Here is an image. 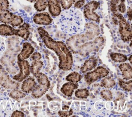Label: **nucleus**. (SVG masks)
Segmentation results:
<instances>
[{"label":"nucleus","mask_w":132,"mask_h":117,"mask_svg":"<svg viewBox=\"0 0 132 117\" xmlns=\"http://www.w3.org/2000/svg\"><path fill=\"white\" fill-rule=\"evenodd\" d=\"M97 64V59L94 56H92L87 59L80 68V71L83 73L95 69Z\"/></svg>","instance_id":"nucleus-14"},{"label":"nucleus","mask_w":132,"mask_h":117,"mask_svg":"<svg viewBox=\"0 0 132 117\" xmlns=\"http://www.w3.org/2000/svg\"><path fill=\"white\" fill-rule=\"evenodd\" d=\"M78 85L77 83L68 82L64 83L60 89V91L64 95L70 97L72 95L74 90L77 89Z\"/></svg>","instance_id":"nucleus-15"},{"label":"nucleus","mask_w":132,"mask_h":117,"mask_svg":"<svg viewBox=\"0 0 132 117\" xmlns=\"http://www.w3.org/2000/svg\"><path fill=\"white\" fill-rule=\"evenodd\" d=\"M82 78V76L76 72H73L68 74L65 78V80L68 81L73 82V83H77Z\"/></svg>","instance_id":"nucleus-24"},{"label":"nucleus","mask_w":132,"mask_h":117,"mask_svg":"<svg viewBox=\"0 0 132 117\" xmlns=\"http://www.w3.org/2000/svg\"><path fill=\"white\" fill-rule=\"evenodd\" d=\"M9 3L8 0H0V11L8 10Z\"/></svg>","instance_id":"nucleus-32"},{"label":"nucleus","mask_w":132,"mask_h":117,"mask_svg":"<svg viewBox=\"0 0 132 117\" xmlns=\"http://www.w3.org/2000/svg\"><path fill=\"white\" fill-rule=\"evenodd\" d=\"M76 1L77 0H60V3L62 8L67 10L69 9Z\"/></svg>","instance_id":"nucleus-30"},{"label":"nucleus","mask_w":132,"mask_h":117,"mask_svg":"<svg viewBox=\"0 0 132 117\" xmlns=\"http://www.w3.org/2000/svg\"><path fill=\"white\" fill-rule=\"evenodd\" d=\"M0 90H1V88H0Z\"/></svg>","instance_id":"nucleus-41"},{"label":"nucleus","mask_w":132,"mask_h":117,"mask_svg":"<svg viewBox=\"0 0 132 117\" xmlns=\"http://www.w3.org/2000/svg\"><path fill=\"white\" fill-rule=\"evenodd\" d=\"M0 85L6 89H15L19 86V83L12 80L6 70L0 64Z\"/></svg>","instance_id":"nucleus-11"},{"label":"nucleus","mask_w":132,"mask_h":117,"mask_svg":"<svg viewBox=\"0 0 132 117\" xmlns=\"http://www.w3.org/2000/svg\"><path fill=\"white\" fill-rule=\"evenodd\" d=\"M11 116H12V117H18V116L23 117V116H25V114L23 112H22L21 111L15 110V111L13 112Z\"/></svg>","instance_id":"nucleus-36"},{"label":"nucleus","mask_w":132,"mask_h":117,"mask_svg":"<svg viewBox=\"0 0 132 117\" xmlns=\"http://www.w3.org/2000/svg\"><path fill=\"white\" fill-rule=\"evenodd\" d=\"M27 1L29 2H31V3H34V2H35L37 1V0H27Z\"/></svg>","instance_id":"nucleus-40"},{"label":"nucleus","mask_w":132,"mask_h":117,"mask_svg":"<svg viewBox=\"0 0 132 117\" xmlns=\"http://www.w3.org/2000/svg\"><path fill=\"white\" fill-rule=\"evenodd\" d=\"M119 68L122 72V75L125 80H129L132 78V67L128 63H122L119 65Z\"/></svg>","instance_id":"nucleus-16"},{"label":"nucleus","mask_w":132,"mask_h":117,"mask_svg":"<svg viewBox=\"0 0 132 117\" xmlns=\"http://www.w3.org/2000/svg\"><path fill=\"white\" fill-rule=\"evenodd\" d=\"M36 85L35 78L33 77H28L23 80L21 88L25 93H29L32 92Z\"/></svg>","instance_id":"nucleus-13"},{"label":"nucleus","mask_w":132,"mask_h":117,"mask_svg":"<svg viewBox=\"0 0 132 117\" xmlns=\"http://www.w3.org/2000/svg\"><path fill=\"white\" fill-rule=\"evenodd\" d=\"M86 27V32L85 34L74 36L67 41V44L71 47L74 53H76L77 50L81 44L88 40L93 39L100 34L99 27L95 23H88Z\"/></svg>","instance_id":"nucleus-3"},{"label":"nucleus","mask_w":132,"mask_h":117,"mask_svg":"<svg viewBox=\"0 0 132 117\" xmlns=\"http://www.w3.org/2000/svg\"><path fill=\"white\" fill-rule=\"evenodd\" d=\"M100 95L106 101H111L112 99V92L110 90L104 89L102 90L100 92Z\"/></svg>","instance_id":"nucleus-29"},{"label":"nucleus","mask_w":132,"mask_h":117,"mask_svg":"<svg viewBox=\"0 0 132 117\" xmlns=\"http://www.w3.org/2000/svg\"><path fill=\"white\" fill-rule=\"evenodd\" d=\"M58 23L63 31L70 34L77 33L81 29L82 24L81 14L75 9L68 10L60 15Z\"/></svg>","instance_id":"nucleus-2"},{"label":"nucleus","mask_w":132,"mask_h":117,"mask_svg":"<svg viewBox=\"0 0 132 117\" xmlns=\"http://www.w3.org/2000/svg\"><path fill=\"white\" fill-rule=\"evenodd\" d=\"M13 13L8 10L0 11V22L4 24H9Z\"/></svg>","instance_id":"nucleus-22"},{"label":"nucleus","mask_w":132,"mask_h":117,"mask_svg":"<svg viewBox=\"0 0 132 117\" xmlns=\"http://www.w3.org/2000/svg\"><path fill=\"white\" fill-rule=\"evenodd\" d=\"M85 3V0H78L74 4V7L76 8H80L82 7Z\"/></svg>","instance_id":"nucleus-37"},{"label":"nucleus","mask_w":132,"mask_h":117,"mask_svg":"<svg viewBox=\"0 0 132 117\" xmlns=\"http://www.w3.org/2000/svg\"><path fill=\"white\" fill-rule=\"evenodd\" d=\"M29 25L27 23L22 24L19 27L18 29H16L15 36H19L23 38L25 40H27L29 36Z\"/></svg>","instance_id":"nucleus-18"},{"label":"nucleus","mask_w":132,"mask_h":117,"mask_svg":"<svg viewBox=\"0 0 132 117\" xmlns=\"http://www.w3.org/2000/svg\"><path fill=\"white\" fill-rule=\"evenodd\" d=\"M25 96L26 94L24 92L17 89H13L9 94V96L15 100L22 98Z\"/></svg>","instance_id":"nucleus-28"},{"label":"nucleus","mask_w":132,"mask_h":117,"mask_svg":"<svg viewBox=\"0 0 132 117\" xmlns=\"http://www.w3.org/2000/svg\"><path fill=\"white\" fill-rule=\"evenodd\" d=\"M22 47V49L19 55L22 59L25 60L31 56L34 53L35 49L32 45L29 42L23 43Z\"/></svg>","instance_id":"nucleus-17"},{"label":"nucleus","mask_w":132,"mask_h":117,"mask_svg":"<svg viewBox=\"0 0 132 117\" xmlns=\"http://www.w3.org/2000/svg\"><path fill=\"white\" fill-rule=\"evenodd\" d=\"M23 23V19L19 15L13 14L9 24L12 27H16L21 25Z\"/></svg>","instance_id":"nucleus-26"},{"label":"nucleus","mask_w":132,"mask_h":117,"mask_svg":"<svg viewBox=\"0 0 132 117\" xmlns=\"http://www.w3.org/2000/svg\"><path fill=\"white\" fill-rule=\"evenodd\" d=\"M59 0H37L34 7L37 11H43L47 6L48 10L53 16H57L61 12V8Z\"/></svg>","instance_id":"nucleus-4"},{"label":"nucleus","mask_w":132,"mask_h":117,"mask_svg":"<svg viewBox=\"0 0 132 117\" xmlns=\"http://www.w3.org/2000/svg\"><path fill=\"white\" fill-rule=\"evenodd\" d=\"M110 57L111 60L116 62L122 63L128 59L127 57L125 55L118 53L112 52L110 54Z\"/></svg>","instance_id":"nucleus-23"},{"label":"nucleus","mask_w":132,"mask_h":117,"mask_svg":"<svg viewBox=\"0 0 132 117\" xmlns=\"http://www.w3.org/2000/svg\"><path fill=\"white\" fill-rule=\"evenodd\" d=\"M75 96L79 98H87L90 93L89 90L86 89H79L75 91Z\"/></svg>","instance_id":"nucleus-27"},{"label":"nucleus","mask_w":132,"mask_h":117,"mask_svg":"<svg viewBox=\"0 0 132 117\" xmlns=\"http://www.w3.org/2000/svg\"><path fill=\"white\" fill-rule=\"evenodd\" d=\"M33 21L37 24L48 25L52 22L53 19L47 12H43L36 14L33 17Z\"/></svg>","instance_id":"nucleus-12"},{"label":"nucleus","mask_w":132,"mask_h":117,"mask_svg":"<svg viewBox=\"0 0 132 117\" xmlns=\"http://www.w3.org/2000/svg\"><path fill=\"white\" fill-rule=\"evenodd\" d=\"M17 62L20 72L13 76L12 79L18 82H22L30 75V64L27 60L22 59L19 54L18 55Z\"/></svg>","instance_id":"nucleus-9"},{"label":"nucleus","mask_w":132,"mask_h":117,"mask_svg":"<svg viewBox=\"0 0 132 117\" xmlns=\"http://www.w3.org/2000/svg\"><path fill=\"white\" fill-rule=\"evenodd\" d=\"M43 65V63L41 61H33L31 65H30V71L32 75L35 76L40 72Z\"/></svg>","instance_id":"nucleus-20"},{"label":"nucleus","mask_w":132,"mask_h":117,"mask_svg":"<svg viewBox=\"0 0 132 117\" xmlns=\"http://www.w3.org/2000/svg\"><path fill=\"white\" fill-rule=\"evenodd\" d=\"M116 81L110 76H106L102 79L100 85L101 87L105 88H111L116 85Z\"/></svg>","instance_id":"nucleus-21"},{"label":"nucleus","mask_w":132,"mask_h":117,"mask_svg":"<svg viewBox=\"0 0 132 117\" xmlns=\"http://www.w3.org/2000/svg\"><path fill=\"white\" fill-rule=\"evenodd\" d=\"M131 56H132V55H130V56H129V57L128 58V59L129 60V62H130V64H131Z\"/></svg>","instance_id":"nucleus-39"},{"label":"nucleus","mask_w":132,"mask_h":117,"mask_svg":"<svg viewBox=\"0 0 132 117\" xmlns=\"http://www.w3.org/2000/svg\"><path fill=\"white\" fill-rule=\"evenodd\" d=\"M104 40L103 37H99L89 42H85L81 44L76 51L81 56H86L92 51H97L104 44Z\"/></svg>","instance_id":"nucleus-7"},{"label":"nucleus","mask_w":132,"mask_h":117,"mask_svg":"<svg viewBox=\"0 0 132 117\" xmlns=\"http://www.w3.org/2000/svg\"><path fill=\"white\" fill-rule=\"evenodd\" d=\"M41 54L40 53L35 52L31 55L30 58L33 61H37L40 60V59L41 58Z\"/></svg>","instance_id":"nucleus-35"},{"label":"nucleus","mask_w":132,"mask_h":117,"mask_svg":"<svg viewBox=\"0 0 132 117\" xmlns=\"http://www.w3.org/2000/svg\"><path fill=\"white\" fill-rule=\"evenodd\" d=\"M35 77H36L38 85L36 86L31 92V96L35 98H40L49 89L51 83L47 76L43 73L39 72Z\"/></svg>","instance_id":"nucleus-5"},{"label":"nucleus","mask_w":132,"mask_h":117,"mask_svg":"<svg viewBox=\"0 0 132 117\" xmlns=\"http://www.w3.org/2000/svg\"><path fill=\"white\" fill-rule=\"evenodd\" d=\"M110 10L112 13L115 14L118 12L117 6L120 3V0H110Z\"/></svg>","instance_id":"nucleus-31"},{"label":"nucleus","mask_w":132,"mask_h":117,"mask_svg":"<svg viewBox=\"0 0 132 117\" xmlns=\"http://www.w3.org/2000/svg\"><path fill=\"white\" fill-rule=\"evenodd\" d=\"M127 15L128 19L131 21V9L130 7H129L127 10Z\"/></svg>","instance_id":"nucleus-38"},{"label":"nucleus","mask_w":132,"mask_h":117,"mask_svg":"<svg viewBox=\"0 0 132 117\" xmlns=\"http://www.w3.org/2000/svg\"><path fill=\"white\" fill-rule=\"evenodd\" d=\"M125 0H120V4H118L117 6V9L121 13H125L126 11V6L125 5Z\"/></svg>","instance_id":"nucleus-34"},{"label":"nucleus","mask_w":132,"mask_h":117,"mask_svg":"<svg viewBox=\"0 0 132 117\" xmlns=\"http://www.w3.org/2000/svg\"><path fill=\"white\" fill-rule=\"evenodd\" d=\"M0 23H1V22H0Z\"/></svg>","instance_id":"nucleus-42"},{"label":"nucleus","mask_w":132,"mask_h":117,"mask_svg":"<svg viewBox=\"0 0 132 117\" xmlns=\"http://www.w3.org/2000/svg\"><path fill=\"white\" fill-rule=\"evenodd\" d=\"M38 33L45 46L53 51L58 57L59 68L63 71L72 69L73 60L71 52L63 42L56 41L51 37L48 33L42 27L38 28Z\"/></svg>","instance_id":"nucleus-1"},{"label":"nucleus","mask_w":132,"mask_h":117,"mask_svg":"<svg viewBox=\"0 0 132 117\" xmlns=\"http://www.w3.org/2000/svg\"><path fill=\"white\" fill-rule=\"evenodd\" d=\"M16 29L7 24H0V35L3 36L15 35Z\"/></svg>","instance_id":"nucleus-19"},{"label":"nucleus","mask_w":132,"mask_h":117,"mask_svg":"<svg viewBox=\"0 0 132 117\" xmlns=\"http://www.w3.org/2000/svg\"><path fill=\"white\" fill-rule=\"evenodd\" d=\"M113 15L118 19V23L119 25V31L122 41L125 42L130 41L132 38V31L129 23L120 13L117 12L113 14Z\"/></svg>","instance_id":"nucleus-6"},{"label":"nucleus","mask_w":132,"mask_h":117,"mask_svg":"<svg viewBox=\"0 0 132 117\" xmlns=\"http://www.w3.org/2000/svg\"><path fill=\"white\" fill-rule=\"evenodd\" d=\"M100 7V3L95 1H92L85 5L84 9V14L88 20L100 22V16L94 12Z\"/></svg>","instance_id":"nucleus-10"},{"label":"nucleus","mask_w":132,"mask_h":117,"mask_svg":"<svg viewBox=\"0 0 132 117\" xmlns=\"http://www.w3.org/2000/svg\"><path fill=\"white\" fill-rule=\"evenodd\" d=\"M73 111L72 108L70 109L69 111L67 110H60L58 111V115L60 116H71L72 114H73Z\"/></svg>","instance_id":"nucleus-33"},{"label":"nucleus","mask_w":132,"mask_h":117,"mask_svg":"<svg viewBox=\"0 0 132 117\" xmlns=\"http://www.w3.org/2000/svg\"><path fill=\"white\" fill-rule=\"evenodd\" d=\"M109 74V71L102 66H99L93 71L87 72L84 75V79L88 85H91L97 80L103 78Z\"/></svg>","instance_id":"nucleus-8"},{"label":"nucleus","mask_w":132,"mask_h":117,"mask_svg":"<svg viewBox=\"0 0 132 117\" xmlns=\"http://www.w3.org/2000/svg\"><path fill=\"white\" fill-rule=\"evenodd\" d=\"M119 86L125 91H130L132 89V80L130 79L129 81H125L123 79H119Z\"/></svg>","instance_id":"nucleus-25"}]
</instances>
